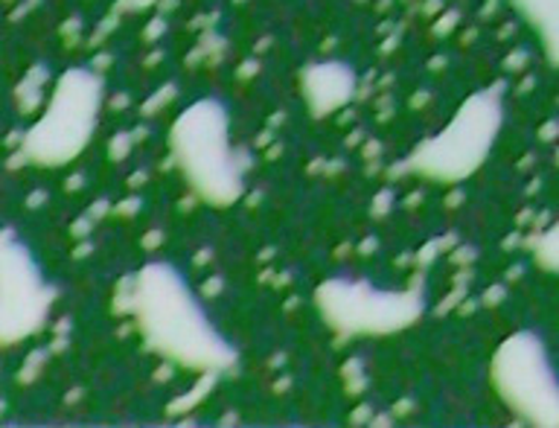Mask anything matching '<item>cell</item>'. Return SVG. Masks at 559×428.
<instances>
[{"label": "cell", "instance_id": "obj_1", "mask_svg": "<svg viewBox=\"0 0 559 428\" xmlns=\"http://www.w3.org/2000/svg\"><path fill=\"white\" fill-rule=\"evenodd\" d=\"M126 312L148 353L183 373L222 376L239 365V347L213 321L187 271L173 260H148L131 274Z\"/></svg>", "mask_w": 559, "mask_h": 428}, {"label": "cell", "instance_id": "obj_2", "mask_svg": "<svg viewBox=\"0 0 559 428\" xmlns=\"http://www.w3.org/2000/svg\"><path fill=\"white\" fill-rule=\"evenodd\" d=\"M166 143L181 181L204 207L230 210L245 199L251 155L234 143V122L225 99H192L175 114Z\"/></svg>", "mask_w": 559, "mask_h": 428}, {"label": "cell", "instance_id": "obj_3", "mask_svg": "<svg viewBox=\"0 0 559 428\" xmlns=\"http://www.w3.org/2000/svg\"><path fill=\"white\" fill-rule=\"evenodd\" d=\"M504 87L487 85L472 91L440 131L411 148L405 173L435 187H457L478 175L496 152L504 131Z\"/></svg>", "mask_w": 559, "mask_h": 428}, {"label": "cell", "instance_id": "obj_4", "mask_svg": "<svg viewBox=\"0 0 559 428\" xmlns=\"http://www.w3.org/2000/svg\"><path fill=\"white\" fill-rule=\"evenodd\" d=\"M105 108V79L94 68L73 64L61 70L41 117L26 129L21 155L38 169L73 164L94 140Z\"/></svg>", "mask_w": 559, "mask_h": 428}, {"label": "cell", "instance_id": "obj_5", "mask_svg": "<svg viewBox=\"0 0 559 428\" xmlns=\"http://www.w3.org/2000/svg\"><path fill=\"white\" fill-rule=\"evenodd\" d=\"M312 306L326 332L347 341L393 338L426 314L419 288H384L353 274H330L312 292Z\"/></svg>", "mask_w": 559, "mask_h": 428}, {"label": "cell", "instance_id": "obj_6", "mask_svg": "<svg viewBox=\"0 0 559 428\" xmlns=\"http://www.w3.org/2000/svg\"><path fill=\"white\" fill-rule=\"evenodd\" d=\"M487 379L513 417L533 428H559V367L542 332L515 330L498 341Z\"/></svg>", "mask_w": 559, "mask_h": 428}, {"label": "cell", "instance_id": "obj_7", "mask_svg": "<svg viewBox=\"0 0 559 428\" xmlns=\"http://www.w3.org/2000/svg\"><path fill=\"white\" fill-rule=\"evenodd\" d=\"M59 288L47 274L33 248L15 227L0 234V347L12 349L35 338L50 321Z\"/></svg>", "mask_w": 559, "mask_h": 428}, {"label": "cell", "instance_id": "obj_8", "mask_svg": "<svg viewBox=\"0 0 559 428\" xmlns=\"http://www.w3.org/2000/svg\"><path fill=\"white\" fill-rule=\"evenodd\" d=\"M297 87H300L306 114L312 120H326L356 99L358 70L356 64L341 59L309 61L297 73Z\"/></svg>", "mask_w": 559, "mask_h": 428}, {"label": "cell", "instance_id": "obj_9", "mask_svg": "<svg viewBox=\"0 0 559 428\" xmlns=\"http://www.w3.org/2000/svg\"><path fill=\"white\" fill-rule=\"evenodd\" d=\"M507 3L531 29L548 68L559 70V0H507Z\"/></svg>", "mask_w": 559, "mask_h": 428}, {"label": "cell", "instance_id": "obj_10", "mask_svg": "<svg viewBox=\"0 0 559 428\" xmlns=\"http://www.w3.org/2000/svg\"><path fill=\"white\" fill-rule=\"evenodd\" d=\"M531 262L533 269L548 274V277H559V218L550 222L531 245Z\"/></svg>", "mask_w": 559, "mask_h": 428}, {"label": "cell", "instance_id": "obj_11", "mask_svg": "<svg viewBox=\"0 0 559 428\" xmlns=\"http://www.w3.org/2000/svg\"><path fill=\"white\" fill-rule=\"evenodd\" d=\"M160 0H117V7L122 9V12H146V9L157 7Z\"/></svg>", "mask_w": 559, "mask_h": 428}, {"label": "cell", "instance_id": "obj_12", "mask_svg": "<svg viewBox=\"0 0 559 428\" xmlns=\"http://www.w3.org/2000/svg\"><path fill=\"white\" fill-rule=\"evenodd\" d=\"M408 3H411V0H408Z\"/></svg>", "mask_w": 559, "mask_h": 428}]
</instances>
